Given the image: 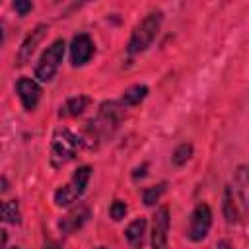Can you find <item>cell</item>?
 Instances as JSON below:
<instances>
[{
    "label": "cell",
    "instance_id": "obj_1",
    "mask_svg": "<svg viewBox=\"0 0 249 249\" xmlns=\"http://www.w3.org/2000/svg\"><path fill=\"white\" fill-rule=\"evenodd\" d=\"M80 144H82V140L70 128H66V126L56 128L53 134V142H51V165L56 169L64 167L68 161L74 160Z\"/></svg>",
    "mask_w": 249,
    "mask_h": 249
},
{
    "label": "cell",
    "instance_id": "obj_2",
    "mask_svg": "<svg viewBox=\"0 0 249 249\" xmlns=\"http://www.w3.org/2000/svg\"><path fill=\"white\" fill-rule=\"evenodd\" d=\"M161 19H163V14L160 10H154L132 29V35H130L128 45H126L128 54L142 53L152 45V41L156 39L160 27H161Z\"/></svg>",
    "mask_w": 249,
    "mask_h": 249
},
{
    "label": "cell",
    "instance_id": "obj_3",
    "mask_svg": "<svg viewBox=\"0 0 249 249\" xmlns=\"http://www.w3.org/2000/svg\"><path fill=\"white\" fill-rule=\"evenodd\" d=\"M89 177H91V167H89V165L78 167V169L74 171V175L70 177V181H68L66 185H62V187L54 193V202H56L58 206H68V204L76 202V200L84 195Z\"/></svg>",
    "mask_w": 249,
    "mask_h": 249
},
{
    "label": "cell",
    "instance_id": "obj_4",
    "mask_svg": "<svg viewBox=\"0 0 249 249\" xmlns=\"http://www.w3.org/2000/svg\"><path fill=\"white\" fill-rule=\"evenodd\" d=\"M64 47H66L64 39H56L41 54V58L35 66V78L39 82H51L54 78V74L62 62V56H64Z\"/></svg>",
    "mask_w": 249,
    "mask_h": 249
},
{
    "label": "cell",
    "instance_id": "obj_5",
    "mask_svg": "<svg viewBox=\"0 0 249 249\" xmlns=\"http://www.w3.org/2000/svg\"><path fill=\"white\" fill-rule=\"evenodd\" d=\"M212 226V210L208 204L200 202L195 206L193 214H191V220H189V230H187V235L191 241H202L206 235H208V230Z\"/></svg>",
    "mask_w": 249,
    "mask_h": 249
},
{
    "label": "cell",
    "instance_id": "obj_6",
    "mask_svg": "<svg viewBox=\"0 0 249 249\" xmlns=\"http://www.w3.org/2000/svg\"><path fill=\"white\" fill-rule=\"evenodd\" d=\"M167 231H169V210L165 206H160L152 216V249H169Z\"/></svg>",
    "mask_w": 249,
    "mask_h": 249
},
{
    "label": "cell",
    "instance_id": "obj_7",
    "mask_svg": "<svg viewBox=\"0 0 249 249\" xmlns=\"http://www.w3.org/2000/svg\"><path fill=\"white\" fill-rule=\"evenodd\" d=\"M95 53V45L88 33H78L74 35L70 43V60L74 66H84L89 62V58Z\"/></svg>",
    "mask_w": 249,
    "mask_h": 249
},
{
    "label": "cell",
    "instance_id": "obj_8",
    "mask_svg": "<svg viewBox=\"0 0 249 249\" xmlns=\"http://www.w3.org/2000/svg\"><path fill=\"white\" fill-rule=\"evenodd\" d=\"M47 25L45 23H39L25 39H23V43H21V47H19V51H18V56H16V64L18 66H23V64H27L29 60H31V54L35 53V49H37V45L43 41V37L47 35Z\"/></svg>",
    "mask_w": 249,
    "mask_h": 249
},
{
    "label": "cell",
    "instance_id": "obj_9",
    "mask_svg": "<svg viewBox=\"0 0 249 249\" xmlns=\"http://www.w3.org/2000/svg\"><path fill=\"white\" fill-rule=\"evenodd\" d=\"M16 91L19 95L21 105L27 111H33L37 107V103L41 99V93H43L41 91V86L35 80H31V78H19L18 84H16Z\"/></svg>",
    "mask_w": 249,
    "mask_h": 249
},
{
    "label": "cell",
    "instance_id": "obj_10",
    "mask_svg": "<svg viewBox=\"0 0 249 249\" xmlns=\"http://www.w3.org/2000/svg\"><path fill=\"white\" fill-rule=\"evenodd\" d=\"M88 216H89V212H88V206H78V208H74V210H70L62 220H60V230L64 231V233H72V231H76L78 228H82L84 226V222L88 220Z\"/></svg>",
    "mask_w": 249,
    "mask_h": 249
},
{
    "label": "cell",
    "instance_id": "obj_11",
    "mask_svg": "<svg viewBox=\"0 0 249 249\" xmlns=\"http://www.w3.org/2000/svg\"><path fill=\"white\" fill-rule=\"evenodd\" d=\"M124 237L134 249H142L146 237V218H136L134 222H130L124 230Z\"/></svg>",
    "mask_w": 249,
    "mask_h": 249
},
{
    "label": "cell",
    "instance_id": "obj_12",
    "mask_svg": "<svg viewBox=\"0 0 249 249\" xmlns=\"http://www.w3.org/2000/svg\"><path fill=\"white\" fill-rule=\"evenodd\" d=\"M89 105V97L86 95H78V97H70L58 111L60 117H76L80 113H84V109Z\"/></svg>",
    "mask_w": 249,
    "mask_h": 249
},
{
    "label": "cell",
    "instance_id": "obj_13",
    "mask_svg": "<svg viewBox=\"0 0 249 249\" xmlns=\"http://www.w3.org/2000/svg\"><path fill=\"white\" fill-rule=\"evenodd\" d=\"M0 220L8 224H19L21 214L16 200H0Z\"/></svg>",
    "mask_w": 249,
    "mask_h": 249
},
{
    "label": "cell",
    "instance_id": "obj_14",
    "mask_svg": "<svg viewBox=\"0 0 249 249\" xmlns=\"http://www.w3.org/2000/svg\"><path fill=\"white\" fill-rule=\"evenodd\" d=\"M148 95V88L146 86H132V88H128L124 93H123V97H121V105L123 107H134V105H138L144 97Z\"/></svg>",
    "mask_w": 249,
    "mask_h": 249
},
{
    "label": "cell",
    "instance_id": "obj_15",
    "mask_svg": "<svg viewBox=\"0 0 249 249\" xmlns=\"http://www.w3.org/2000/svg\"><path fill=\"white\" fill-rule=\"evenodd\" d=\"M224 216L230 224H237L239 222V210L235 206V200H233V195H231V189L228 187L226 193H224Z\"/></svg>",
    "mask_w": 249,
    "mask_h": 249
},
{
    "label": "cell",
    "instance_id": "obj_16",
    "mask_svg": "<svg viewBox=\"0 0 249 249\" xmlns=\"http://www.w3.org/2000/svg\"><path fill=\"white\" fill-rule=\"evenodd\" d=\"M233 183L237 185L235 189L239 191V198H241V204H243V206H247V193H245V191H247V167H245V165H241V167L237 169Z\"/></svg>",
    "mask_w": 249,
    "mask_h": 249
},
{
    "label": "cell",
    "instance_id": "obj_17",
    "mask_svg": "<svg viewBox=\"0 0 249 249\" xmlns=\"http://www.w3.org/2000/svg\"><path fill=\"white\" fill-rule=\"evenodd\" d=\"M191 154H193V146L187 144V142H183V144H179V146L175 148L171 160H173L175 165H183V163H187V160L191 158Z\"/></svg>",
    "mask_w": 249,
    "mask_h": 249
},
{
    "label": "cell",
    "instance_id": "obj_18",
    "mask_svg": "<svg viewBox=\"0 0 249 249\" xmlns=\"http://www.w3.org/2000/svg\"><path fill=\"white\" fill-rule=\"evenodd\" d=\"M163 191H165V185H163V183H161V185H156V187H148V189H144V193H142L144 202H146V204H154V202L161 196Z\"/></svg>",
    "mask_w": 249,
    "mask_h": 249
},
{
    "label": "cell",
    "instance_id": "obj_19",
    "mask_svg": "<svg viewBox=\"0 0 249 249\" xmlns=\"http://www.w3.org/2000/svg\"><path fill=\"white\" fill-rule=\"evenodd\" d=\"M126 202H123V200H113L111 202V206H109V214H111V218L115 220V222H119V220H123L124 216H126Z\"/></svg>",
    "mask_w": 249,
    "mask_h": 249
},
{
    "label": "cell",
    "instance_id": "obj_20",
    "mask_svg": "<svg viewBox=\"0 0 249 249\" xmlns=\"http://www.w3.org/2000/svg\"><path fill=\"white\" fill-rule=\"evenodd\" d=\"M31 8H33L31 2H23V0H16L14 2V10H18L19 16H25L27 12H31Z\"/></svg>",
    "mask_w": 249,
    "mask_h": 249
},
{
    "label": "cell",
    "instance_id": "obj_21",
    "mask_svg": "<svg viewBox=\"0 0 249 249\" xmlns=\"http://www.w3.org/2000/svg\"><path fill=\"white\" fill-rule=\"evenodd\" d=\"M6 241H8V233H6L4 230H0V249H4Z\"/></svg>",
    "mask_w": 249,
    "mask_h": 249
},
{
    "label": "cell",
    "instance_id": "obj_22",
    "mask_svg": "<svg viewBox=\"0 0 249 249\" xmlns=\"http://www.w3.org/2000/svg\"><path fill=\"white\" fill-rule=\"evenodd\" d=\"M218 249H233V247H231L228 241H220V243H218Z\"/></svg>",
    "mask_w": 249,
    "mask_h": 249
},
{
    "label": "cell",
    "instance_id": "obj_23",
    "mask_svg": "<svg viewBox=\"0 0 249 249\" xmlns=\"http://www.w3.org/2000/svg\"><path fill=\"white\" fill-rule=\"evenodd\" d=\"M4 41V31H2V25H0V43Z\"/></svg>",
    "mask_w": 249,
    "mask_h": 249
},
{
    "label": "cell",
    "instance_id": "obj_24",
    "mask_svg": "<svg viewBox=\"0 0 249 249\" xmlns=\"http://www.w3.org/2000/svg\"><path fill=\"white\" fill-rule=\"evenodd\" d=\"M10 249H18V247H10Z\"/></svg>",
    "mask_w": 249,
    "mask_h": 249
},
{
    "label": "cell",
    "instance_id": "obj_25",
    "mask_svg": "<svg viewBox=\"0 0 249 249\" xmlns=\"http://www.w3.org/2000/svg\"><path fill=\"white\" fill-rule=\"evenodd\" d=\"M99 249H107V247H99Z\"/></svg>",
    "mask_w": 249,
    "mask_h": 249
}]
</instances>
